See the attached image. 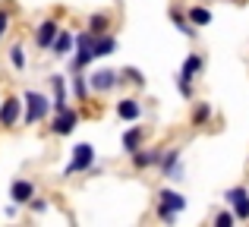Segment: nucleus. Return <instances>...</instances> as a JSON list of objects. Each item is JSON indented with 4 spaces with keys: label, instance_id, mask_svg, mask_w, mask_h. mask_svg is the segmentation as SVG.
Returning a JSON list of instances; mask_svg holds the SVG:
<instances>
[{
    "label": "nucleus",
    "instance_id": "1",
    "mask_svg": "<svg viewBox=\"0 0 249 227\" xmlns=\"http://www.w3.org/2000/svg\"><path fill=\"white\" fill-rule=\"evenodd\" d=\"M25 101V126H35V123H41L44 117H51V107H54V101L48 98L44 92H38V88H25L22 95Z\"/></svg>",
    "mask_w": 249,
    "mask_h": 227
},
{
    "label": "nucleus",
    "instance_id": "13",
    "mask_svg": "<svg viewBox=\"0 0 249 227\" xmlns=\"http://www.w3.org/2000/svg\"><path fill=\"white\" fill-rule=\"evenodd\" d=\"M145 126H129L126 133H123V139H120V145H123V152L126 155H136L142 145H145Z\"/></svg>",
    "mask_w": 249,
    "mask_h": 227
},
{
    "label": "nucleus",
    "instance_id": "19",
    "mask_svg": "<svg viewBox=\"0 0 249 227\" xmlns=\"http://www.w3.org/2000/svg\"><path fill=\"white\" fill-rule=\"evenodd\" d=\"M186 16H189V22L196 25V29H205V25H212V10L208 6H202V3H196V6H189L186 10Z\"/></svg>",
    "mask_w": 249,
    "mask_h": 227
},
{
    "label": "nucleus",
    "instance_id": "23",
    "mask_svg": "<svg viewBox=\"0 0 249 227\" xmlns=\"http://www.w3.org/2000/svg\"><path fill=\"white\" fill-rule=\"evenodd\" d=\"M107 29H110V16H107V13H95V16H89V32L104 35Z\"/></svg>",
    "mask_w": 249,
    "mask_h": 227
},
{
    "label": "nucleus",
    "instance_id": "22",
    "mask_svg": "<svg viewBox=\"0 0 249 227\" xmlns=\"http://www.w3.org/2000/svg\"><path fill=\"white\" fill-rule=\"evenodd\" d=\"M212 117H214V107L208 105V101H199V105L193 107V126H205Z\"/></svg>",
    "mask_w": 249,
    "mask_h": 227
},
{
    "label": "nucleus",
    "instance_id": "12",
    "mask_svg": "<svg viewBox=\"0 0 249 227\" xmlns=\"http://www.w3.org/2000/svg\"><path fill=\"white\" fill-rule=\"evenodd\" d=\"M10 199L16 205H29L35 199V183L32 180H13L10 183Z\"/></svg>",
    "mask_w": 249,
    "mask_h": 227
},
{
    "label": "nucleus",
    "instance_id": "15",
    "mask_svg": "<svg viewBox=\"0 0 249 227\" xmlns=\"http://www.w3.org/2000/svg\"><path fill=\"white\" fill-rule=\"evenodd\" d=\"M73 48H76V35L60 29V35H57L54 44H51V54H54V57H70V51H73Z\"/></svg>",
    "mask_w": 249,
    "mask_h": 227
},
{
    "label": "nucleus",
    "instance_id": "3",
    "mask_svg": "<svg viewBox=\"0 0 249 227\" xmlns=\"http://www.w3.org/2000/svg\"><path fill=\"white\" fill-rule=\"evenodd\" d=\"M91 60H98V57H95V32L82 29V32H76V57L70 60V73L85 70Z\"/></svg>",
    "mask_w": 249,
    "mask_h": 227
},
{
    "label": "nucleus",
    "instance_id": "7",
    "mask_svg": "<svg viewBox=\"0 0 249 227\" xmlns=\"http://www.w3.org/2000/svg\"><path fill=\"white\" fill-rule=\"evenodd\" d=\"M120 82L123 79H120V73H117V70H95V73H89V86H91V92H95V95L114 92Z\"/></svg>",
    "mask_w": 249,
    "mask_h": 227
},
{
    "label": "nucleus",
    "instance_id": "10",
    "mask_svg": "<svg viewBox=\"0 0 249 227\" xmlns=\"http://www.w3.org/2000/svg\"><path fill=\"white\" fill-rule=\"evenodd\" d=\"M57 35H60L57 19H41V22L35 25V44H38V51H51V44H54Z\"/></svg>",
    "mask_w": 249,
    "mask_h": 227
},
{
    "label": "nucleus",
    "instance_id": "24",
    "mask_svg": "<svg viewBox=\"0 0 249 227\" xmlns=\"http://www.w3.org/2000/svg\"><path fill=\"white\" fill-rule=\"evenodd\" d=\"M240 218H237V211L233 209H221V211H214V218H212V224L214 227H233Z\"/></svg>",
    "mask_w": 249,
    "mask_h": 227
},
{
    "label": "nucleus",
    "instance_id": "14",
    "mask_svg": "<svg viewBox=\"0 0 249 227\" xmlns=\"http://www.w3.org/2000/svg\"><path fill=\"white\" fill-rule=\"evenodd\" d=\"M167 16H170V22H174V29L180 32L183 38H189V41H193V38L199 35V29H196V25L189 22V16H186L183 10H177V6H170V13H167Z\"/></svg>",
    "mask_w": 249,
    "mask_h": 227
},
{
    "label": "nucleus",
    "instance_id": "2",
    "mask_svg": "<svg viewBox=\"0 0 249 227\" xmlns=\"http://www.w3.org/2000/svg\"><path fill=\"white\" fill-rule=\"evenodd\" d=\"M202 70H205V57L202 54H189L183 60L180 73H177V88H180L183 98H193V82L202 76Z\"/></svg>",
    "mask_w": 249,
    "mask_h": 227
},
{
    "label": "nucleus",
    "instance_id": "6",
    "mask_svg": "<svg viewBox=\"0 0 249 227\" xmlns=\"http://www.w3.org/2000/svg\"><path fill=\"white\" fill-rule=\"evenodd\" d=\"M79 126V111L76 107H60V111H54V117H51V133L54 136H70L73 129Z\"/></svg>",
    "mask_w": 249,
    "mask_h": 227
},
{
    "label": "nucleus",
    "instance_id": "21",
    "mask_svg": "<svg viewBox=\"0 0 249 227\" xmlns=\"http://www.w3.org/2000/svg\"><path fill=\"white\" fill-rule=\"evenodd\" d=\"M51 86H54V111H60V107H67V82H63V76H51Z\"/></svg>",
    "mask_w": 249,
    "mask_h": 227
},
{
    "label": "nucleus",
    "instance_id": "25",
    "mask_svg": "<svg viewBox=\"0 0 249 227\" xmlns=\"http://www.w3.org/2000/svg\"><path fill=\"white\" fill-rule=\"evenodd\" d=\"M120 79H123V82L129 79L133 86H139V88L145 86V76H142V70H139V67H123V70H120Z\"/></svg>",
    "mask_w": 249,
    "mask_h": 227
},
{
    "label": "nucleus",
    "instance_id": "16",
    "mask_svg": "<svg viewBox=\"0 0 249 227\" xmlns=\"http://www.w3.org/2000/svg\"><path fill=\"white\" fill-rule=\"evenodd\" d=\"M158 202L167 205V209H174L177 215H183V211H186V196H183V192H177V190H161L158 192Z\"/></svg>",
    "mask_w": 249,
    "mask_h": 227
},
{
    "label": "nucleus",
    "instance_id": "29",
    "mask_svg": "<svg viewBox=\"0 0 249 227\" xmlns=\"http://www.w3.org/2000/svg\"><path fill=\"white\" fill-rule=\"evenodd\" d=\"M6 32H10V13H6V10H0V38H3Z\"/></svg>",
    "mask_w": 249,
    "mask_h": 227
},
{
    "label": "nucleus",
    "instance_id": "5",
    "mask_svg": "<svg viewBox=\"0 0 249 227\" xmlns=\"http://www.w3.org/2000/svg\"><path fill=\"white\" fill-rule=\"evenodd\" d=\"M183 148L180 145H170L164 148V155H161V164H158V171H161V177L164 180H183Z\"/></svg>",
    "mask_w": 249,
    "mask_h": 227
},
{
    "label": "nucleus",
    "instance_id": "8",
    "mask_svg": "<svg viewBox=\"0 0 249 227\" xmlns=\"http://www.w3.org/2000/svg\"><path fill=\"white\" fill-rule=\"evenodd\" d=\"M224 202L237 211L240 221H249V190L246 186H231V190L224 192Z\"/></svg>",
    "mask_w": 249,
    "mask_h": 227
},
{
    "label": "nucleus",
    "instance_id": "28",
    "mask_svg": "<svg viewBox=\"0 0 249 227\" xmlns=\"http://www.w3.org/2000/svg\"><path fill=\"white\" fill-rule=\"evenodd\" d=\"M25 209H32L35 215H44V211H48V199H38V196H35L29 205H25Z\"/></svg>",
    "mask_w": 249,
    "mask_h": 227
},
{
    "label": "nucleus",
    "instance_id": "9",
    "mask_svg": "<svg viewBox=\"0 0 249 227\" xmlns=\"http://www.w3.org/2000/svg\"><path fill=\"white\" fill-rule=\"evenodd\" d=\"M19 120H22V98L10 95V98L0 101V126H3V129H13Z\"/></svg>",
    "mask_w": 249,
    "mask_h": 227
},
{
    "label": "nucleus",
    "instance_id": "17",
    "mask_svg": "<svg viewBox=\"0 0 249 227\" xmlns=\"http://www.w3.org/2000/svg\"><path fill=\"white\" fill-rule=\"evenodd\" d=\"M117 117H120V120H129V123L139 120V117H142V105L136 98H120V101H117Z\"/></svg>",
    "mask_w": 249,
    "mask_h": 227
},
{
    "label": "nucleus",
    "instance_id": "4",
    "mask_svg": "<svg viewBox=\"0 0 249 227\" xmlns=\"http://www.w3.org/2000/svg\"><path fill=\"white\" fill-rule=\"evenodd\" d=\"M95 167V148L91 142H79V145L70 152V164L63 167V177H73V174H89Z\"/></svg>",
    "mask_w": 249,
    "mask_h": 227
},
{
    "label": "nucleus",
    "instance_id": "20",
    "mask_svg": "<svg viewBox=\"0 0 249 227\" xmlns=\"http://www.w3.org/2000/svg\"><path fill=\"white\" fill-rule=\"evenodd\" d=\"M117 51V38L110 35V32H104V35H95V57L101 60V57H110Z\"/></svg>",
    "mask_w": 249,
    "mask_h": 227
},
{
    "label": "nucleus",
    "instance_id": "11",
    "mask_svg": "<svg viewBox=\"0 0 249 227\" xmlns=\"http://www.w3.org/2000/svg\"><path fill=\"white\" fill-rule=\"evenodd\" d=\"M161 155H164V148H139V152L129 155V158H133L136 171H148V167H158L161 164Z\"/></svg>",
    "mask_w": 249,
    "mask_h": 227
},
{
    "label": "nucleus",
    "instance_id": "27",
    "mask_svg": "<svg viewBox=\"0 0 249 227\" xmlns=\"http://www.w3.org/2000/svg\"><path fill=\"white\" fill-rule=\"evenodd\" d=\"M155 211H158V218H161L164 224H177V211H174V209H167V205L158 202V209H155Z\"/></svg>",
    "mask_w": 249,
    "mask_h": 227
},
{
    "label": "nucleus",
    "instance_id": "18",
    "mask_svg": "<svg viewBox=\"0 0 249 227\" xmlns=\"http://www.w3.org/2000/svg\"><path fill=\"white\" fill-rule=\"evenodd\" d=\"M70 88H73V98L76 101H85L91 95V86H89V76L82 73V70H76L73 79H70Z\"/></svg>",
    "mask_w": 249,
    "mask_h": 227
},
{
    "label": "nucleus",
    "instance_id": "26",
    "mask_svg": "<svg viewBox=\"0 0 249 227\" xmlns=\"http://www.w3.org/2000/svg\"><path fill=\"white\" fill-rule=\"evenodd\" d=\"M10 63H13L16 73H25V51H22V44H13L10 48Z\"/></svg>",
    "mask_w": 249,
    "mask_h": 227
}]
</instances>
